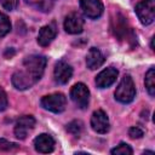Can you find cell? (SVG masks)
I'll return each instance as SVG.
<instances>
[{
  "instance_id": "1",
  "label": "cell",
  "mask_w": 155,
  "mask_h": 155,
  "mask_svg": "<svg viewBox=\"0 0 155 155\" xmlns=\"http://www.w3.org/2000/svg\"><path fill=\"white\" fill-rule=\"evenodd\" d=\"M47 59L44 56L31 54L24 58L22 69L12 75V85L21 91L30 88L42 76L46 68Z\"/></svg>"
},
{
  "instance_id": "2",
  "label": "cell",
  "mask_w": 155,
  "mask_h": 155,
  "mask_svg": "<svg viewBox=\"0 0 155 155\" xmlns=\"http://www.w3.org/2000/svg\"><path fill=\"white\" fill-rule=\"evenodd\" d=\"M110 28H111V31L116 39L125 40V41L130 42L131 45H134L137 42V40H136L137 38H136L133 30L128 27L125 16L121 15L120 12H116L114 15V17L111 18Z\"/></svg>"
},
{
  "instance_id": "3",
  "label": "cell",
  "mask_w": 155,
  "mask_h": 155,
  "mask_svg": "<svg viewBox=\"0 0 155 155\" xmlns=\"http://www.w3.org/2000/svg\"><path fill=\"white\" fill-rule=\"evenodd\" d=\"M136 97V86L130 75H125L115 90V99L122 104L131 103Z\"/></svg>"
},
{
  "instance_id": "4",
  "label": "cell",
  "mask_w": 155,
  "mask_h": 155,
  "mask_svg": "<svg viewBox=\"0 0 155 155\" xmlns=\"http://www.w3.org/2000/svg\"><path fill=\"white\" fill-rule=\"evenodd\" d=\"M134 11L142 24H151L155 19V0H140L136 5Z\"/></svg>"
},
{
  "instance_id": "5",
  "label": "cell",
  "mask_w": 155,
  "mask_h": 155,
  "mask_svg": "<svg viewBox=\"0 0 155 155\" xmlns=\"http://www.w3.org/2000/svg\"><path fill=\"white\" fill-rule=\"evenodd\" d=\"M41 107L48 111L59 114L64 111L67 105V98L63 93H52L41 98Z\"/></svg>"
},
{
  "instance_id": "6",
  "label": "cell",
  "mask_w": 155,
  "mask_h": 155,
  "mask_svg": "<svg viewBox=\"0 0 155 155\" xmlns=\"http://www.w3.org/2000/svg\"><path fill=\"white\" fill-rule=\"evenodd\" d=\"M70 98L74 104L80 109H86L90 103V91L82 82L75 84L70 90Z\"/></svg>"
},
{
  "instance_id": "7",
  "label": "cell",
  "mask_w": 155,
  "mask_h": 155,
  "mask_svg": "<svg viewBox=\"0 0 155 155\" xmlns=\"http://www.w3.org/2000/svg\"><path fill=\"white\" fill-rule=\"evenodd\" d=\"M91 127L94 132L101 133V134H104L110 130L109 119L102 109L93 111V114L91 116Z\"/></svg>"
},
{
  "instance_id": "8",
  "label": "cell",
  "mask_w": 155,
  "mask_h": 155,
  "mask_svg": "<svg viewBox=\"0 0 155 155\" xmlns=\"http://www.w3.org/2000/svg\"><path fill=\"white\" fill-rule=\"evenodd\" d=\"M80 7L84 15L92 19L101 17L104 11V6L101 0H80Z\"/></svg>"
},
{
  "instance_id": "9",
  "label": "cell",
  "mask_w": 155,
  "mask_h": 155,
  "mask_svg": "<svg viewBox=\"0 0 155 155\" xmlns=\"http://www.w3.org/2000/svg\"><path fill=\"white\" fill-rule=\"evenodd\" d=\"M34 126H35V119L31 115L21 116L15 125V136L18 139H25L28 133L34 128Z\"/></svg>"
},
{
  "instance_id": "10",
  "label": "cell",
  "mask_w": 155,
  "mask_h": 155,
  "mask_svg": "<svg viewBox=\"0 0 155 155\" xmlns=\"http://www.w3.org/2000/svg\"><path fill=\"white\" fill-rule=\"evenodd\" d=\"M73 75V68L65 63L64 61H58L54 65V70H53V76H54V81L57 84L64 85L67 84L70 78Z\"/></svg>"
},
{
  "instance_id": "11",
  "label": "cell",
  "mask_w": 155,
  "mask_h": 155,
  "mask_svg": "<svg viewBox=\"0 0 155 155\" xmlns=\"http://www.w3.org/2000/svg\"><path fill=\"white\" fill-rule=\"evenodd\" d=\"M64 29L68 34H80L84 30L82 17L76 12L69 13L64 19Z\"/></svg>"
},
{
  "instance_id": "12",
  "label": "cell",
  "mask_w": 155,
  "mask_h": 155,
  "mask_svg": "<svg viewBox=\"0 0 155 155\" xmlns=\"http://www.w3.org/2000/svg\"><path fill=\"white\" fill-rule=\"evenodd\" d=\"M117 74L119 71L113 68V67H109V68H105L104 70H102L97 76H96V85L98 88H107L109 87L110 85H113L117 78Z\"/></svg>"
},
{
  "instance_id": "13",
  "label": "cell",
  "mask_w": 155,
  "mask_h": 155,
  "mask_svg": "<svg viewBox=\"0 0 155 155\" xmlns=\"http://www.w3.org/2000/svg\"><path fill=\"white\" fill-rule=\"evenodd\" d=\"M34 147L38 153L48 154V153H52L54 149V140L50 134L41 133L34 139Z\"/></svg>"
},
{
  "instance_id": "14",
  "label": "cell",
  "mask_w": 155,
  "mask_h": 155,
  "mask_svg": "<svg viewBox=\"0 0 155 155\" xmlns=\"http://www.w3.org/2000/svg\"><path fill=\"white\" fill-rule=\"evenodd\" d=\"M57 35V29H56V25L54 24H48V25H44L40 31H39V35H38V44L42 47L45 46H48L52 40L56 38Z\"/></svg>"
},
{
  "instance_id": "15",
  "label": "cell",
  "mask_w": 155,
  "mask_h": 155,
  "mask_svg": "<svg viewBox=\"0 0 155 155\" xmlns=\"http://www.w3.org/2000/svg\"><path fill=\"white\" fill-rule=\"evenodd\" d=\"M104 63V56L103 53L96 48V47H91L87 56H86V65L88 69L94 70L97 68H99L102 64Z\"/></svg>"
},
{
  "instance_id": "16",
  "label": "cell",
  "mask_w": 155,
  "mask_h": 155,
  "mask_svg": "<svg viewBox=\"0 0 155 155\" xmlns=\"http://www.w3.org/2000/svg\"><path fill=\"white\" fill-rule=\"evenodd\" d=\"M27 4H29L30 6L35 7L39 11L42 12H48L52 10L54 0H25Z\"/></svg>"
},
{
  "instance_id": "17",
  "label": "cell",
  "mask_w": 155,
  "mask_h": 155,
  "mask_svg": "<svg viewBox=\"0 0 155 155\" xmlns=\"http://www.w3.org/2000/svg\"><path fill=\"white\" fill-rule=\"evenodd\" d=\"M145 87L148 90V93L153 97L155 96V69L150 68L145 74Z\"/></svg>"
},
{
  "instance_id": "18",
  "label": "cell",
  "mask_w": 155,
  "mask_h": 155,
  "mask_svg": "<svg viewBox=\"0 0 155 155\" xmlns=\"http://www.w3.org/2000/svg\"><path fill=\"white\" fill-rule=\"evenodd\" d=\"M10 30H11V22L8 17L5 13L0 12V38L8 34Z\"/></svg>"
},
{
  "instance_id": "19",
  "label": "cell",
  "mask_w": 155,
  "mask_h": 155,
  "mask_svg": "<svg viewBox=\"0 0 155 155\" xmlns=\"http://www.w3.org/2000/svg\"><path fill=\"white\" fill-rule=\"evenodd\" d=\"M82 126L84 125H82V122L80 120H73L71 122H69L67 125V131L70 134H73L75 137H79L80 133H81V131H82Z\"/></svg>"
},
{
  "instance_id": "20",
  "label": "cell",
  "mask_w": 155,
  "mask_h": 155,
  "mask_svg": "<svg viewBox=\"0 0 155 155\" xmlns=\"http://www.w3.org/2000/svg\"><path fill=\"white\" fill-rule=\"evenodd\" d=\"M132 153H133L132 148L126 143H120L116 148L111 149L113 155H132Z\"/></svg>"
},
{
  "instance_id": "21",
  "label": "cell",
  "mask_w": 155,
  "mask_h": 155,
  "mask_svg": "<svg viewBox=\"0 0 155 155\" xmlns=\"http://www.w3.org/2000/svg\"><path fill=\"white\" fill-rule=\"evenodd\" d=\"M144 134V131L138 127V126H132L130 130H128V136L132 138V139H138V138H142Z\"/></svg>"
},
{
  "instance_id": "22",
  "label": "cell",
  "mask_w": 155,
  "mask_h": 155,
  "mask_svg": "<svg viewBox=\"0 0 155 155\" xmlns=\"http://www.w3.org/2000/svg\"><path fill=\"white\" fill-rule=\"evenodd\" d=\"M1 6L7 11H13L18 6V0H0Z\"/></svg>"
},
{
  "instance_id": "23",
  "label": "cell",
  "mask_w": 155,
  "mask_h": 155,
  "mask_svg": "<svg viewBox=\"0 0 155 155\" xmlns=\"http://www.w3.org/2000/svg\"><path fill=\"white\" fill-rule=\"evenodd\" d=\"M18 145L16 143H12V142H8L4 138L0 139V150L1 151H10L12 149H16Z\"/></svg>"
},
{
  "instance_id": "24",
  "label": "cell",
  "mask_w": 155,
  "mask_h": 155,
  "mask_svg": "<svg viewBox=\"0 0 155 155\" xmlns=\"http://www.w3.org/2000/svg\"><path fill=\"white\" fill-rule=\"evenodd\" d=\"M8 105V101H7V94L4 91L2 87H0V111H4Z\"/></svg>"
},
{
  "instance_id": "25",
  "label": "cell",
  "mask_w": 155,
  "mask_h": 155,
  "mask_svg": "<svg viewBox=\"0 0 155 155\" xmlns=\"http://www.w3.org/2000/svg\"><path fill=\"white\" fill-rule=\"evenodd\" d=\"M13 54H15V51H13V50H11V52H10V50H7V51L5 52V57H7V58H8V56L12 57Z\"/></svg>"
}]
</instances>
